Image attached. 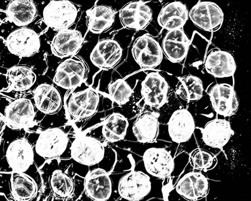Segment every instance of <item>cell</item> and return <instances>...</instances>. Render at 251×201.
<instances>
[{
    "mask_svg": "<svg viewBox=\"0 0 251 201\" xmlns=\"http://www.w3.org/2000/svg\"><path fill=\"white\" fill-rule=\"evenodd\" d=\"M71 166L70 159H53L39 169L43 182L39 201H78L84 178L75 174Z\"/></svg>",
    "mask_w": 251,
    "mask_h": 201,
    "instance_id": "cell-1",
    "label": "cell"
},
{
    "mask_svg": "<svg viewBox=\"0 0 251 201\" xmlns=\"http://www.w3.org/2000/svg\"><path fill=\"white\" fill-rule=\"evenodd\" d=\"M71 156L73 172L82 178L97 168L111 173L117 162V153L110 144L82 132L73 140Z\"/></svg>",
    "mask_w": 251,
    "mask_h": 201,
    "instance_id": "cell-2",
    "label": "cell"
},
{
    "mask_svg": "<svg viewBox=\"0 0 251 201\" xmlns=\"http://www.w3.org/2000/svg\"><path fill=\"white\" fill-rule=\"evenodd\" d=\"M79 132L67 123L60 127L43 128L36 133H28L26 136L32 144L34 161L39 169L53 159H69L73 140Z\"/></svg>",
    "mask_w": 251,
    "mask_h": 201,
    "instance_id": "cell-3",
    "label": "cell"
},
{
    "mask_svg": "<svg viewBox=\"0 0 251 201\" xmlns=\"http://www.w3.org/2000/svg\"><path fill=\"white\" fill-rule=\"evenodd\" d=\"M106 95L85 82L68 90L64 98V108L68 123L79 132L97 113L101 97Z\"/></svg>",
    "mask_w": 251,
    "mask_h": 201,
    "instance_id": "cell-4",
    "label": "cell"
},
{
    "mask_svg": "<svg viewBox=\"0 0 251 201\" xmlns=\"http://www.w3.org/2000/svg\"><path fill=\"white\" fill-rule=\"evenodd\" d=\"M0 114L12 130L36 133L43 128L40 123L44 118L25 94L10 97L0 92Z\"/></svg>",
    "mask_w": 251,
    "mask_h": 201,
    "instance_id": "cell-5",
    "label": "cell"
},
{
    "mask_svg": "<svg viewBox=\"0 0 251 201\" xmlns=\"http://www.w3.org/2000/svg\"><path fill=\"white\" fill-rule=\"evenodd\" d=\"M26 133L25 131H20L19 134L12 138L5 136L3 141L4 159L8 169L4 173L26 174L43 188V179L34 161L33 146L26 137Z\"/></svg>",
    "mask_w": 251,
    "mask_h": 201,
    "instance_id": "cell-6",
    "label": "cell"
},
{
    "mask_svg": "<svg viewBox=\"0 0 251 201\" xmlns=\"http://www.w3.org/2000/svg\"><path fill=\"white\" fill-rule=\"evenodd\" d=\"M170 91V86L164 76L157 71H151L141 82H136L133 90L132 104L140 112H157L167 102Z\"/></svg>",
    "mask_w": 251,
    "mask_h": 201,
    "instance_id": "cell-7",
    "label": "cell"
},
{
    "mask_svg": "<svg viewBox=\"0 0 251 201\" xmlns=\"http://www.w3.org/2000/svg\"><path fill=\"white\" fill-rule=\"evenodd\" d=\"M114 201H139L149 196L152 190L151 176L142 171L130 169L112 172Z\"/></svg>",
    "mask_w": 251,
    "mask_h": 201,
    "instance_id": "cell-8",
    "label": "cell"
},
{
    "mask_svg": "<svg viewBox=\"0 0 251 201\" xmlns=\"http://www.w3.org/2000/svg\"><path fill=\"white\" fill-rule=\"evenodd\" d=\"M121 111L114 109L99 125L82 132L108 144H114L124 140L129 126L130 120L140 112L135 106L131 105L121 108Z\"/></svg>",
    "mask_w": 251,
    "mask_h": 201,
    "instance_id": "cell-9",
    "label": "cell"
},
{
    "mask_svg": "<svg viewBox=\"0 0 251 201\" xmlns=\"http://www.w3.org/2000/svg\"><path fill=\"white\" fill-rule=\"evenodd\" d=\"M118 148L142 157L141 162L132 164L134 170L163 179L170 177L174 170V158L171 152L165 148L153 147L143 150L127 146Z\"/></svg>",
    "mask_w": 251,
    "mask_h": 201,
    "instance_id": "cell-10",
    "label": "cell"
},
{
    "mask_svg": "<svg viewBox=\"0 0 251 201\" xmlns=\"http://www.w3.org/2000/svg\"><path fill=\"white\" fill-rule=\"evenodd\" d=\"M159 116L156 112L141 111L133 119L131 124L129 121V126L124 140L142 144L154 143L159 132Z\"/></svg>",
    "mask_w": 251,
    "mask_h": 201,
    "instance_id": "cell-11",
    "label": "cell"
},
{
    "mask_svg": "<svg viewBox=\"0 0 251 201\" xmlns=\"http://www.w3.org/2000/svg\"><path fill=\"white\" fill-rule=\"evenodd\" d=\"M83 192L78 201H114L110 173L100 168L90 171L83 180Z\"/></svg>",
    "mask_w": 251,
    "mask_h": 201,
    "instance_id": "cell-12",
    "label": "cell"
},
{
    "mask_svg": "<svg viewBox=\"0 0 251 201\" xmlns=\"http://www.w3.org/2000/svg\"><path fill=\"white\" fill-rule=\"evenodd\" d=\"M80 7L69 1H51L45 8L43 20L50 28L61 31L70 28L76 21Z\"/></svg>",
    "mask_w": 251,
    "mask_h": 201,
    "instance_id": "cell-13",
    "label": "cell"
},
{
    "mask_svg": "<svg viewBox=\"0 0 251 201\" xmlns=\"http://www.w3.org/2000/svg\"><path fill=\"white\" fill-rule=\"evenodd\" d=\"M88 72L85 62L80 57L75 55L58 66L53 82L57 87L67 92L85 82Z\"/></svg>",
    "mask_w": 251,
    "mask_h": 201,
    "instance_id": "cell-14",
    "label": "cell"
},
{
    "mask_svg": "<svg viewBox=\"0 0 251 201\" xmlns=\"http://www.w3.org/2000/svg\"><path fill=\"white\" fill-rule=\"evenodd\" d=\"M25 94L31 99L38 113L44 118L47 115L57 114L64 108V98L59 89L52 85L41 84Z\"/></svg>",
    "mask_w": 251,
    "mask_h": 201,
    "instance_id": "cell-15",
    "label": "cell"
},
{
    "mask_svg": "<svg viewBox=\"0 0 251 201\" xmlns=\"http://www.w3.org/2000/svg\"><path fill=\"white\" fill-rule=\"evenodd\" d=\"M132 55L142 69H153L161 64L163 59L162 48L157 40L149 34L143 35L135 41Z\"/></svg>",
    "mask_w": 251,
    "mask_h": 201,
    "instance_id": "cell-16",
    "label": "cell"
},
{
    "mask_svg": "<svg viewBox=\"0 0 251 201\" xmlns=\"http://www.w3.org/2000/svg\"><path fill=\"white\" fill-rule=\"evenodd\" d=\"M8 51L20 57H28L40 48L39 35L28 27H20L12 32L5 41Z\"/></svg>",
    "mask_w": 251,
    "mask_h": 201,
    "instance_id": "cell-17",
    "label": "cell"
},
{
    "mask_svg": "<svg viewBox=\"0 0 251 201\" xmlns=\"http://www.w3.org/2000/svg\"><path fill=\"white\" fill-rule=\"evenodd\" d=\"M175 188L177 193L185 200L195 201L207 196L210 191V181L201 171L194 169L183 173Z\"/></svg>",
    "mask_w": 251,
    "mask_h": 201,
    "instance_id": "cell-18",
    "label": "cell"
},
{
    "mask_svg": "<svg viewBox=\"0 0 251 201\" xmlns=\"http://www.w3.org/2000/svg\"><path fill=\"white\" fill-rule=\"evenodd\" d=\"M123 49L117 40H101L91 54L92 63L99 68L109 70L116 67L123 57Z\"/></svg>",
    "mask_w": 251,
    "mask_h": 201,
    "instance_id": "cell-19",
    "label": "cell"
},
{
    "mask_svg": "<svg viewBox=\"0 0 251 201\" xmlns=\"http://www.w3.org/2000/svg\"><path fill=\"white\" fill-rule=\"evenodd\" d=\"M190 17L196 26L209 32L219 30L224 19L221 9L216 4L211 2H199L191 10Z\"/></svg>",
    "mask_w": 251,
    "mask_h": 201,
    "instance_id": "cell-20",
    "label": "cell"
},
{
    "mask_svg": "<svg viewBox=\"0 0 251 201\" xmlns=\"http://www.w3.org/2000/svg\"><path fill=\"white\" fill-rule=\"evenodd\" d=\"M6 173L9 176L11 201H39L43 188L33 178L23 173Z\"/></svg>",
    "mask_w": 251,
    "mask_h": 201,
    "instance_id": "cell-21",
    "label": "cell"
},
{
    "mask_svg": "<svg viewBox=\"0 0 251 201\" xmlns=\"http://www.w3.org/2000/svg\"><path fill=\"white\" fill-rule=\"evenodd\" d=\"M119 17L123 26L127 29L141 30L152 21L151 9L143 1H133L125 5L120 11Z\"/></svg>",
    "mask_w": 251,
    "mask_h": 201,
    "instance_id": "cell-22",
    "label": "cell"
},
{
    "mask_svg": "<svg viewBox=\"0 0 251 201\" xmlns=\"http://www.w3.org/2000/svg\"><path fill=\"white\" fill-rule=\"evenodd\" d=\"M209 96L212 108L222 116H231L239 109V98L231 86L225 84L216 85L209 91Z\"/></svg>",
    "mask_w": 251,
    "mask_h": 201,
    "instance_id": "cell-23",
    "label": "cell"
},
{
    "mask_svg": "<svg viewBox=\"0 0 251 201\" xmlns=\"http://www.w3.org/2000/svg\"><path fill=\"white\" fill-rule=\"evenodd\" d=\"M204 66L208 73L217 78L232 76L237 68L234 55L231 52L217 48L207 53Z\"/></svg>",
    "mask_w": 251,
    "mask_h": 201,
    "instance_id": "cell-24",
    "label": "cell"
},
{
    "mask_svg": "<svg viewBox=\"0 0 251 201\" xmlns=\"http://www.w3.org/2000/svg\"><path fill=\"white\" fill-rule=\"evenodd\" d=\"M167 128L172 141L181 144L192 137L196 130V123L192 114L187 110L181 108L171 116Z\"/></svg>",
    "mask_w": 251,
    "mask_h": 201,
    "instance_id": "cell-25",
    "label": "cell"
},
{
    "mask_svg": "<svg viewBox=\"0 0 251 201\" xmlns=\"http://www.w3.org/2000/svg\"><path fill=\"white\" fill-rule=\"evenodd\" d=\"M190 45V39L181 28L167 32L161 48L163 53L171 62L181 63L185 59Z\"/></svg>",
    "mask_w": 251,
    "mask_h": 201,
    "instance_id": "cell-26",
    "label": "cell"
},
{
    "mask_svg": "<svg viewBox=\"0 0 251 201\" xmlns=\"http://www.w3.org/2000/svg\"><path fill=\"white\" fill-rule=\"evenodd\" d=\"M84 39L75 29H68L58 31L53 38L50 46L52 53L59 58L70 57L79 51Z\"/></svg>",
    "mask_w": 251,
    "mask_h": 201,
    "instance_id": "cell-27",
    "label": "cell"
},
{
    "mask_svg": "<svg viewBox=\"0 0 251 201\" xmlns=\"http://www.w3.org/2000/svg\"><path fill=\"white\" fill-rule=\"evenodd\" d=\"M36 79V75L31 68L25 66H14L6 72L8 88L0 92L3 94L13 92L16 96L29 92Z\"/></svg>",
    "mask_w": 251,
    "mask_h": 201,
    "instance_id": "cell-28",
    "label": "cell"
},
{
    "mask_svg": "<svg viewBox=\"0 0 251 201\" xmlns=\"http://www.w3.org/2000/svg\"><path fill=\"white\" fill-rule=\"evenodd\" d=\"M233 134L231 124L223 119L211 120L201 130L203 142L205 145L215 149L224 147Z\"/></svg>",
    "mask_w": 251,
    "mask_h": 201,
    "instance_id": "cell-29",
    "label": "cell"
},
{
    "mask_svg": "<svg viewBox=\"0 0 251 201\" xmlns=\"http://www.w3.org/2000/svg\"><path fill=\"white\" fill-rule=\"evenodd\" d=\"M4 10L8 21L19 28L30 24L38 14L36 3L30 0L8 1Z\"/></svg>",
    "mask_w": 251,
    "mask_h": 201,
    "instance_id": "cell-30",
    "label": "cell"
},
{
    "mask_svg": "<svg viewBox=\"0 0 251 201\" xmlns=\"http://www.w3.org/2000/svg\"><path fill=\"white\" fill-rule=\"evenodd\" d=\"M188 18L186 5L179 1L168 3L163 6L158 16V22L168 31L181 29Z\"/></svg>",
    "mask_w": 251,
    "mask_h": 201,
    "instance_id": "cell-31",
    "label": "cell"
},
{
    "mask_svg": "<svg viewBox=\"0 0 251 201\" xmlns=\"http://www.w3.org/2000/svg\"><path fill=\"white\" fill-rule=\"evenodd\" d=\"M115 21V11L109 6L96 5L87 12V26L94 33L108 31L112 28Z\"/></svg>",
    "mask_w": 251,
    "mask_h": 201,
    "instance_id": "cell-32",
    "label": "cell"
},
{
    "mask_svg": "<svg viewBox=\"0 0 251 201\" xmlns=\"http://www.w3.org/2000/svg\"><path fill=\"white\" fill-rule=\"evenodd\" d=\"M132 88L124 79H117L111 82L108 86L106 94L112 102L114 108L123 107L132 104Z\"/></svg>",
    "mask_w": 251,
    "mask_h": 201,
    "instance_id": "cell-33",
    "label": "cell"
},
{
    "mask_svg": "<svg viewBox=\"0 0 251 201\" xmlns=\"http://www.w3.org/2000/svg\"><path fill=\"white\" fill-rule=\"evenodd\" d=\"M176 92L187 102L197 101L203 96L202 81L199 77L192 75L183 76L177 84Z\"/></svg>",
    "mask_w": 251,
    "mask_h": 201,
    "instance_id": "cell-34",
    "label": "cell"
},
{
    "mask_svg": "<svg viewBox=\"0 0 251 201\" xmlns=\"http://www.w3.org/2000/svg\"><path fill=\"white\" fill-rule=\"evenodd\" d=\"M189 163L195 170L207 171L216 167L218 159L215 155L208 151L196 149L190 155Z\"/></svg>",
    "mask_w": 251,
    "mask_h": 201,
    "instance_id": "cell-35",
    "label": "cell"
},
{
    "mask_svg": "<svg viewBox=\"0 0 251 201\" xmlns=\"http://www.w3.org/2000/svg\"><path fill=\"white\" fill-rule=\"evenodd\" d=\"M6 127V125L4 119L3 118L2 115L0 114V140H1V138Z\"/></svg>",
    "mask_w": 251,
    "mask_h": 201,
    "instance_id": "cell-36",
    "label": "cell"
},
{
    "mask_svg": "<svg viewBox=\"0 0 251 201\" xmlns=\"http://www.w3.org/2000/svg\"><path fill=\"white\" fill-rule=\"evenodd\" d=\"M0 200L8 201L9 199L6 195L3 193H0Z\"/></svg>",
    "mask_w": 251,
    "mask_h": 201,
    "instance_id": "cell-37",
    "label": "cell"
}]
</instances>
